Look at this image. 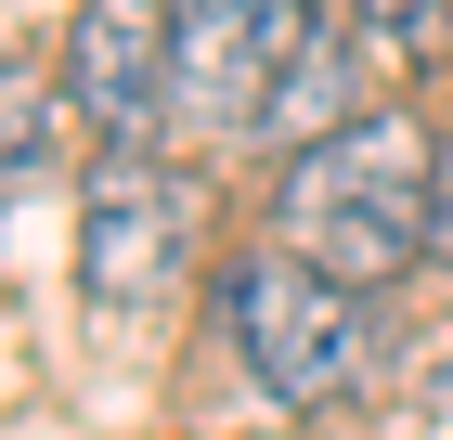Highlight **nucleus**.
<instances>
[{"label":"nucleus","instance_id":"obj_2","mask_svg":"<svg viewBox=\"0 0 453 440\" xmlns=\"http://www.w3.org/2000/svg\"><path fill=\"white\" fill-rule=\"evenodd\" d=\"M220 337L273 389V414H337L376 375V298L337 285V272H311L298 246H246L220 272Z\"/></svg>","mask_w":453,"mask_h":440},{"label":"nucleus","instance_id":"obj_8","mask_svg":"<svg viewBox=\"0 0 453 440\" xmlns=\"http://www.w3.org/2000/svg\"><path fill=\"white\" fill-rule=\"evenodd\" d=\"M427 259H453V156H441V220H427Z\"/></svg>","mask_w":453,"mask_h":440},{"label":"nucleus","instance_id":"obj_3","mask_svg":"<svg viewBox=\"0 0 453 440\" xmlns=\"http://www.w3.org/2000/svg\"><path fill=\"white\" fill-rule=\"evenodd\" d=\"M208 259V181L169 169L156 143H117L78 181V298L104 324H169Z\"/></svg>","mask_w":453,"mask_h":440},{"label":"nucleus","instance_id":"obj_4","mask_svg":"<svg viewBox=\"0 0 453 440\" xmlns=\"http://www.w3.org/2000/svg\"><path fill=\"white\" fill-rule=\"evenodd\" d=\"M298 66H311V0H169V117L181 130L259 143Z\"/></svg>","mask_w":453,"mask_h":440},{"label":"nucleus","instance_id":"obj_6","mask_svg":"<svg viewBox=\"0 0 453 440\" xmlns=\"http://www.w3.org/2000/svg\"><path fill=\"white\" fill-rule=\"evenodd\" d=\"M52 117H78V104H65V78H39V66H0V181L52 156Z\"/></svg>","mask_w":453,"mask_h":440},{"label":"nucleus","instance_id":"obj_5","mask_svg":"<svg viewBox=\"0 0 453 440\" xmlns=\"http://www.w3.org/2000/svg\"><path fill=\"white\" fill-rule=\"evenodd\" d=\"M65 104H78V130L104 156L117 143H156V117H169V0H78Z\"/></svg>","mask_w":453,"mask_h":440},{"label":"nucleus","instance_id":"obj_1","mask_svg":"<svg viewBox=\"0 0 453 440\" xmlns=\"http://www.w3.org/2000/svg\"><path fill=\"white\" fill-rule=\"evenodd\" d=\"M427 220H441V156L402 104H363L349 130L298 143L273 181V246H298L311 272H337L363 298L427 259Z\"/></svg>","mask_w":453,"mask_h":440},{"label":"nucleus","instance_id":"obj_7","mask_svg":"<svg viewBox=\"0 0 453 440\" xmlns=\"http://www.w3.org/2000/svg\"><path fill=\"white\" fill-rule=\"evenodd\" d=\"M349 27H363V52H388V66H441L453 52V0H349Z\"/></svg>","mask_w":453,"mask_h":440}]
</instances>
